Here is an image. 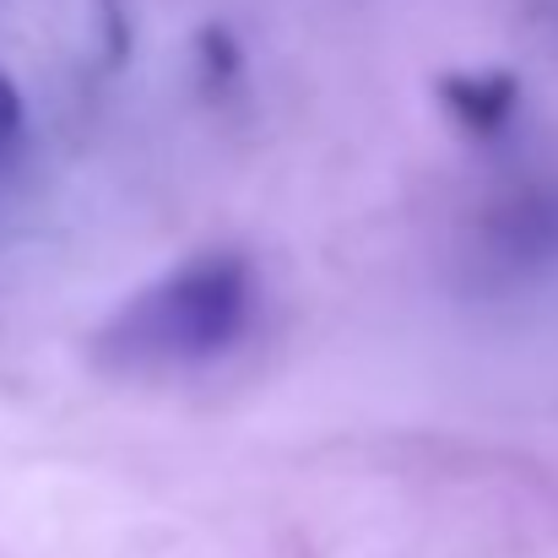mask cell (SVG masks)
Here are the masks:
<instances>
[{"instance_id": "obj_4", "label": "cell", "mask_w": 558, "mask_h": 558, "mask_svg": "<svg viewBox=\"0 0 558 558\" xmlns=\"http://www.w3.org/2000/svg\"><path fill=\"white\" fill-rule=\"evenodd\" d=\"M22 142H27V104H22V87L11 82V71L0 65V174L16 169Z\"/></svg>"}, {"instance_id": "obj_5", "label": "cell", "mask_w": 558, "mask_h": 558, "mask_svg": "<svg viewBox=\"0 0 558 558\" xmlns=\"http://www.w3.org/2000/svg\"><path fill=\"white\" fill-rule=\"evenodd\" d=\"M526 5V16L543 27V33H558V0H521Z\"/></svg>"}, {"instance_id": "obj_2", "label": "cell", "mask_w": 558, "mask_h": 558, "mask_svg": "<svg viewBox=\"0 0 558 558\" xmlns=\"http://www.w3.org/2000/svg\"><path fill=\"white\" fill-rule=\"evenodd\" d=\"M456 277L472 299H515L558 277V163L499 174L456 222Z\"/></svg>"}, {"instance_id": "obj_3", "label": "cell", "mask_w": 558, "mask_h": 558, "mask_svg": "<svg viewBox=\"0 0 558 558\" xmlns=\"http://www.w3.org/2000/svg\"><path fill=\"white\" fill-rule=\"evenodd\" d=\"M439 104L445 114L466 131V136H505L515 125V109H521V76L515 71H450L439 82Z\"/></svg>"}, {"instance_id": "obj_1", "label": "cell", "mask_w": 558, "mask_h": 558, "mask_svg": "<svg viewBox=\"0 0 558 558\" xmlns=\"http://www.w3.org/2000/svg\"><path fill=\"white\" fill-rule=\"evenodd\" d=\"M260 310V271L244 250H201L136 288L93 337L114 374H185L233 353Z\"/></svg>"}]
</instances>
